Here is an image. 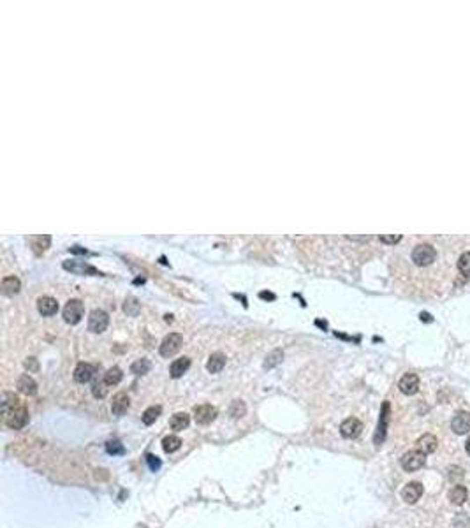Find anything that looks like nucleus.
<instances>
[{
    "label": "nucleus",
    "mask_w": 470,
    "mask_h": 528,
    "mask_svg": "<svg viewBox=\"0 0 470 528\" xmlns=\"http://www.w3.org/2000/svg\"><path fill=\"white\" fill-rule=\"evenodd\" d=\"M28 410L25 409V405H18L12 410H9L7 414H4V422L11 428V430H21L28 424Z\"/></svg>",
    "instance_id": "f257e3e1"
},
{
    "label": "nucleus",
    "mask_w": 470,
    "mask_h": 528,
    "mask_svg": "<svg viewBox=\"0 0 470 528\" xmlns=\"http://www.w3.org/2000/svg\"><path fill=\"white\" fill-rule=\"evenodd\" d=\"M400 465H402V469L405 470V472H416V470L423 469V467L426 465V454H423L418 449L409 451V453H405L402 456Z\"/></svg>",
    "instance_id": "f03ea898"
},
{
    "label": "nucleus",
    "mask_w": 470,
    "mask_h": 528,
    "mask_svg": "<svg viewBox=\"0 0 470 528\" xmlns=\"http://www.w3.org/2000/svg\"><path fill=\"white\" fill-rule=\"evenodd\" d=\"M437 259V250L428 243H421L412 250V261L416 266H428Z\"/></svg>",
    "instance_id": "7ed1b4c3"
},
{
    "label": "nucleus",
    "mask_w": 470,
    "mask_h": 528,
    "mask_svg": "<svg viewBox=\"0 0 470 528\" xmlns=\"http://www.w3.org/2000/svg\"><path fill=\"white\" fill-rule=\"evenodd\" d=\"M182 345H183V336L180 333H169L166 338L162 340L158 352H160L162 358H173L182 349Z\"/></svg>",
    "instance_id": "20e7f679"
},
{
    "label": "nucleus",
    "mask_w": 470,
    "mask_h": 528,
    "mask_svg": "<svg viewBox=\"0 0 470 528\" xmlns=\"http://www.w3.org/2000/svg\"><path fill=\"white\" fill-rule=\"evenodd\" d=\"M83 314H85V307L81 301L69 300L65 308H63V320L67 324H71V326H74V324H78L79 320L83 319Z\"/></svg>",
    "instance_id": "39448f33"
},
{
    "label": "nucleus",
    "mask_w": 470,
    "mask_h": 528,
    "mask_svg": "<svg viewBox=\"0 0 470 528\" xmlns=\"http://www.w3.org/2000/svg\"><path fill=\"white\" fill-rule=\"evenodd\" d=\"M107 324H109V316L106 312L101 310V308H95V310L90 312V317H88V329L92 333H104L106 331Z\"/></svg>",
    "instance_id": "423d86ee"
},
{
    "label": "nucleus",
    "mask_w": 470,
    "mask_h": 528,
    "mask_svg": "<svg viewBox=\"0 0 470 528\" xmlns=\"http://www.w3.org/2000/svg\"><path fill=\"white\" fill-rule=\"evenodd\" d=\"M217 414V409L213 405H208V403L194 407V419H196L198 424H209L211 421H215Z\"/></svg>",
    "instance_id": "0eeeda50"
},
{
    "label": "nucleus",
    "mask_w": 470,
    "mask_h": 528,
    "mask_svg": "<svg viewBox=\"0 0 470 528\" xmlns=\"http://www.w3.org/2000/svg\"><path fill=\"white\" fill-rule=\"evenodd\" d=\"M387 422H389V403H387V402H384V403H382V410H380L379 424H377L375 437H373V442H375V445H380L384 440H386V433H387Z\"/></svg>",
    "instance_id": "6e6552de"
},
{
    "label": "nucleus",
    "mask_w": 470,
    "mask_h": 528,
    "mask_svg": "<svg viewBox=\"0 0 470 528\" xmlns=\"http://www.w3.org/2000/svg\"><path fill=\"white\" fill-rule=\"evenodd\" d=\"M451 430L455 431L456 435H465L470 430V412L467 410H460L456 412L453 421H451Z\"/></svg>",
    "instance_id": "1a4fd4ad"
},
{
    "label": "nucleus",
    "mask_w": 470,
    "mask_h": 528,
    "mask_svg": "<svg viewBox=\"0 0 470 528\" xmlns=\"http://www.w3.org/2000/svg\"><path fill=\"white\" fill-rule=\"evenodd\" d=\"M361 431H363V422L356 418L345 419V421L340 424V433H342V437H345V438L360 437Z\"/></svg>",
    "instance_id": "9d476101"
},
{
    "label": "nucleus",
    "mask_w": 470,
    "mask_h": 528,
    "mask_svg": "<svg viewBox=\"0 0 470 528\" xmlns=\"http://www.w3.org/2000/svg\"><path fill=\"white\" fill-rule=\"evenodd\" d=\"M421 495H423V484L418 481L409 482V484H405L402 489V498H403V502H407V504H416V502L421 498Z\"/></svg>",
    "instance_id": "9b49d317"
},
{
    "label": "nucleus",
    "mask_w": 470,
    "mask_h": 528,
    "mask_svg": "<svg viewBox=\"0 0 470 528\" xmlns=\"http://www.w3.org/2000/svg\"><path fill=\"white\" fill-rule=\"evenodd\" d=\"M97 368L90 363H78V367L74 368V380L79 384H87L94 378Z\"/></svg>",
    "instance_id": "f8f14e48"
},
{
    "label": "nucleus",
    "mask_w": 470,
    "mask_h": 528,
    "mask_svg": "<svg viewBox=\"0 0 470 528\" xmlns=\"http://www.w3.org/2000/svg\"><path fill=\"white\" fill-rule=\"evenodd\" d=\"M398 389L402 391L403 394H407V396L416 394L419 389V377L416 373H405L402 378H400Z\"/></svg>",
    "instance_id": "ddd939ff"
},
{
    "label": "nucleus",
    "mask_w": 470,
    "mask_h": 528,
    "mask_svg": "<svg viewBox=\"0 0 470 528\" xmlns=\"http://www.w3.org/2000/svg\"><path fill=\"white\" fill-rule=\"evenodd\" d=\"M437 445H439V440H437V437L431 433L421 435V437L416 440V449L421 451V453L426 454V456L437 451Z\"/></svg>",
    "instance_id": "4468645a"
},
{
    "label": "nucleus",
    "mask_w": 470,
    "mask_h": 528,
    "mask_svg": "<svg viewBox=\"0 0 470 528\" xmlns=\"http://www.w3.org/2000/svg\"><path fill=\"white\" fill-rule=\"evenodd\" d=\"M37 310H39L41 316L52 317L58 312V301L55 298H52V296H43V298L37 300Z\"/></svg>",
    "instance_id": "2eb2a0df"
},
{
    "label": "nucleus",
    "mask_w": 470,
    "mask_h": 528,
    "mask_svg": "<svg viewBox=\"0 0 470 528\" xmlns=\"http://www.w3.org/2000/svg\"><path fill=\"white\" fill-rule=\"evenodd\" d=\"M129 407H131V400H129V396L125 393H116L113 396V402H111V412H113V416L122 418L127 410H129Z\"/></svg>",
    "instance_id": "dca6fc26"
},
{
    "label": "nucleus",
    "mask_w": 470,
    "mask_h": 528,
    "mask_svg": "<svg viewBox=\"0 0 470 528\" xmlns=\"http://www.w3.org/2000/svg\"><path fill=\"white\" fill-rule=\"evenodd\" d=\"M63 268L67 269V271H72V273H90V275H99V271H97L94 266L83 263V261H65V263H63Z\"/></svg>",
    "instance_id": "f3484780"
},
{
    "label": "nucleus",
    "mask_w": 470,
    "mask_h": 528,
    "mask_svg": "<svg viewBox=\"0 0 470 528\" xmlns=\"http://www.w3.org/2000/svg\"><path fill=\"white\" fill-rule=\"evenodd\" d=\"M190 368V358H187V356H183V358H178L174 359L173 363H171V368H169V373L173 378H180L183 373H187V370Z\"/></svg>",
    "instance_id": "a211bd4d"
},
{
    "label": "nucleus",
    "mask_w": 470,
    "mask_h": 528,
    "mask_svg": "<svg viewBox=\"0 0 470 528\" xmlns=\"http://www.w3.org/2000/svg\"><path fill=\"white\" fill-rule=\"evenodd\" d=\"M18 391L27 396H34L37 393V382L28 373H23L18 380Z\"/></svg>",
    "instance_id": "6ab92c4d"
},
{
    "label": "nucleus",
    "mask_w": 470,
    "mask_h": 528,
    "mask_svg": "<svg viewBox=\"0 0 470 528\" xmlns=\"http://www.w3.org/2000/svg\"><path fill=\"white\" fill-rule=\"evenodd\" d=\"M225 367V356L222 352H215V354L209 356L208 363H206V370L209 373H220L222 368Z\"/></svg>",
    "instance_id": "aec40b11"
},
{
    "label": "nucleus",
    "mask_w": 470,
    "mask_h": 528,
    "mask_svg": "<svg viewBox=\"0 0 470 528\" xmlns=\"http://www.w3.org/2000/svg\"><path fill=\"white\" fill-rule=\"evenodd\" d=\"M190 422V416L187 414V412H178V414H174L173 418L169 419V426H171V430L174 431H183L189 426Z\"/></svg>",
    "instance_id": "412c9836"
},
{
    "label": "nucleus",
    "mask_w": 470,
    "mask_h": 528,
    "mask_svg": "<svg viewBox=\"0 0 470 528\" xmlns=\"http://www.w3.org/2000/svg\"><path fill=\"white\" fill-rule=\"evenodd\" d=\"M21 289V282L16 276H5L4 280H2V292H4L5 296H14L18 294Z\"/></svg>",
    "instance_id": "4be33fe9"
},
{
    "label": "nucleus",
    "mask_w": 470,
    "mask_h": 528,
    "mask_svg": "<svg viewBox=\"0 0 470 528\" xmlns=\"http://www.w3.org/2000/svg\"><path fill=\"white\" fill-rule=\"evenodd\" d=\"M0 405H2V416H4V414H7L9 410L14 409V407L21 405V403H20V398H18L14 393L4 391V393H2V402H0Z\"/></svg>",
    "instance_id": "5701e85b"
},
{
    "label": "nucleus",
    "mask_w": 470,
    "mask_h": 528,
    "mask_svg": "<svg viewBox=\"0 0 470 528\" xmlns=\"http://www.w3.org/2000/svg\"><path fill=\"white\" fill-rule=\"evenodd\" d=\"M30 245H32V250L36 254H43L44 250L52 245V236L50 234H41V236H32L30 238Z\"/></svg>",
    "instance_id": "b1692460"
},
{
    "label": "nucleus",
    "mask_w": 470,
    "mask_h": 528,
    "mask_svg": "<svg viewBox=\"0 0 470 528\" xmlns=\"http://www.w3.org/2000/svg\"><path fill=\"white\" fill-rule=\"evenodd\" d=\"M467 497H469V491H467V488H465V486H462V484H456L455 488L449 491V500L453 502L455 505L465 504Z\"/></svg>",
    "instance_id": "393cba45"
},
{
    "label": "nucleus",
    "mask_w": 470,
    "mask_h": 528,
    "mask_svg": "<svg viewBox=\"0 0 470 528\" xmlns=\"http://www.w3.org/2000/svg\"><path fill=\"white\" fill-rule=\"evenodd\" d=\"M282 359H284V351H282V349H275V351H271L268 356H266L262 368H264V370H271V368H275L277 365H280Z\"/></svg>",
    "instance_id": "a878e982"
},
{
    "label": "nucleus",
    "mask_w": 470,
    "mask_h": 528,
    "mask_svg": "<svg viewBox=\"0 0 470 528\" xmlns=\"http://www.w3.org/2000/svg\"><path fill=\"white\" fill-rule=\"evenodd\" d=\"M122 378H123L122 370H120L118 367H113V368H109V370H107L106 373H104L103 380L107 384V386L111 387V386H116V384L122 382Z\"/></svg>",
    "instance_id": "bb28decb"
},
{
    "label": "nucleus",
    "mask_w": 470,
    "mask_h": 528,
    "mask_svg": "<svg viewBox=\"0 0 470 528\" xmlns=\"http://www.w3.org/2000/svg\"><path fill=\"white\" fill-rule=\"evenodd\" d=\"M160 414H162V409H160V407H158V405L148 407V409L145 410V412H143L141 421L145 422V424H147V426H150V424H154V422L157 421L158 418H160Z\"/></svg>",
    "instance_id": "cd10ccee"
},
{
    "label": "nucleus",
    "mask_w": 470,
    "mask_h": 528,
    "mask_svg": "<svg viewBox=\"0 0 470 528\" xmlns=\"http://www.w3.org/2000/svg\"><path fill=\"white\" fill-rule=\"evenodd\" d=\"M180 447H182V438L176 437V435H169V437H166L162 440V449L166 451L167 454L176 453Z\"/></svg>",
    "instance_id": "c85d7f7f"
},
{
    "label": "nucleus",
    "mask_w": 470,
    "mask_h": 528,
    "mask_svg": "<svg viewBox=\"0 0 470 528\" xmlns=\"http://www.w3.org/2000/svg\"><path fill=\"white\" fill-rule=\"evenodd\" d=\"M152 368V363L148 359H136L134 363L131 365V371L134 375H145L148 373Z\"/></svg>",
    "instance_id": "c756f323"
},
{
    "label": "nucleus",
    "mask_w": 470,
    "mask_h": 528,
    "mask_svg": "<svg viewBox=\"0 0 470 528\" xmlns=\"http://www.w3.org/2000/svg\"><path fill=\"white\" fill-rule=\"evenodd\" d=\"M245 414H247V405H245V403L241 402V400H234V402L231 403V407H229V416H231V418L240 419V418H243Z\"/></svg>",
    "instance_id": "7c9ffc66"
},
{
    "label": "nucleus",
    "mask_w": 470,
    "mask_h": 528,
    "mask_svg": "<svg viewBox=\"0 0 470 528\" xmlns=\"http://www.w3.org/2000/svg\"><path fill=\"white\" fill-rule=\"evenodd\" d=\"M123 312H125L127 316H131V317H136L139 314V303L136 298H127L125 303H123Z\"/></svg>",
    "instance_id": "2f4dec72"
},
{
    "label": "nucleus",
    "mask_w": 470,
    "mask_h": 528,
    "mask_svg": "<svg viewBox=\"0 0 470 528\" xmlns=\"http://www.w3.org/2000/svg\"><path fill=\"white\" fill-rule=\"evenodd\" d=\"M106 451L107 454H113V456H120V454H125V447L120 440H109L106 442Z\"/></svg>",
    "instance_id": "473e14b6"
},
{
    "label": "nucleus",
    "mask_w": 470,
    "mask_h": 528,
    "mask_svg": "<svg viewBox=\"0 0 470 528\" xmlns=\"http://www.w3.org/2000/svg\"><path fill=\"white\" fill-rule=\"evenodd\" d=\"M458 269L462 275L470 276V250L465 254H462L458 259Z\"/></svg>",
    "instance_id": "72a5a7b5"
},
{
    "label": "nucleus",
    "mask_w": 470,
    "mask_h": 528,
    "mask_svg": "<svg viewBox=\"0 0 470 528\" xmlns=\"http://www.w3.org/2000/svg\"><path fill=\"white\" fill-rule=\"evenodd\" d=\"M107 384L104 382V380H97V382H94V386H92V394H94L95 398H104L107 394Z\"/></svg>",
    "instance_id": "f704fd0d"
},
{
    "label": "nucleus",
    "mask_w": 470,
    "mask_h": 528,
    "mask_svg": "<svg viewBox=\"0 0 470 528\" xmlns=\"http://www.w3.org/2000/svg\"><path fill=\"white\" fill-rule=\"evenodd\" d=\"M147 463H148V467H150L152 472H157V470L160 469V465H162L160 460H158L155 454H150V453L147 454Z\"/></svg>",
    "instance_id": "c9c22d12"
},
{
    "label": "nucleus",
    "mask_w": 470,
    "mask_h": 528,
    "mask_svg": "<svg viewBox=\"0 0 470 528\" xmlns=\"http://www.w3.org/2000/svg\"><path fill=\"white\" fill-rule=\"evenodd\" d=\"M379 240L386 245H395L402 240V234H380Z\"/></svg>",
    "instance_id": "e433bc0d"
},
{
    "label": "nucleus",
    "mask_w": 470,
    "mask_h": 528,
    "mask_svg": "<svg viewBox=\"0 0 470 528\" xmlns=\"http://www.w3.org/2000/svg\"><path fill=\"white\" fill-rule=\"evenodd\" d=\"M447 475H449L451 481H460V479H463L465 474H463V470L460 467H449V474Z\"/></svg>",
    "instance_id": "4c0bfd02"
},
{
    "label": "nucleus",
    "mask_w": 470,
    "mask_h": 528,
    "mask_svg": "<svg viewBox=\"0 0 470 528\" xmlns=\"http://www.w3.org/2000/svg\"><path fill=\"white\" fill-rule=\"evenodd\" d=\"M25 368H27L28 371H37V370H39L37 359L36 358H27V361H25Z\"/></svg>",
    "instance_id": "58836bf2"
},
{
    "label": "nucleus",
    "mask_w": 470,
    "mask_h": 528,
    "mask_svg": "<svg viewBox=\"0 0 470 528\" xmlns=\"http://www.w3.org/2000/svg\"><path fill=\"white\" fill-rule=\"evenodd\" d=\"M347 240H351V241H370L371 236H347Z\"/></svg>",
    "instance_id": "ea45409f"
},
{
    "label": "nucleus",
    "mask_w": 470,
    "mask_h": 528,
    "mask_svg": "<svg viewBox=\"0 0 470 528\" xmlns=\"http://www.w3.org/2000/svg\"><path fill=\"white\" fill-rule=\"evenodd\" d=\"M259 296H261L262 300H275V294H271V292H261Z\"/></svg>",
    "instance_id": "a19ab883"
},
{
    "label": "nucleus",
    "mask_w": 470,
    "mask_h": 528,
    "mask_svg": "<svg viewBox=\"0 0 470 528\" xmlns=\"http://www.w3.org/2000/svg\"><path fill=\"white\" fill-rule=\"evenodd\" d=\"M421 320H428V322H430V320H431V317L428 316V314H424V312H423V314H421Z\"/></svg>",
    "instance_id": "79ce46f5"
},
{
    "label": "nucleus",
    "mask_w": 470,
    "mask_h": 528,
    "mask_svg": "<svg viewBox=\"0 0 470 528\" xmlns=\"http://www.w3.org/2000/svg\"><path fill=\"white\" fill-rule=\"evenodd\" d=\"M465 451H467V454L470 456V437H469V440L465 442Z\"/></svg>",
    "instance_id": "37998d69"
}]
</instances>
